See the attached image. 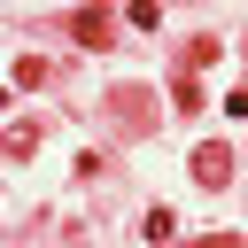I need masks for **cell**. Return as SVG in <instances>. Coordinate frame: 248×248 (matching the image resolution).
I'll use <instances>...</instances> for the list:
<instances>
[{"label": "cell", "mask_w": 248, "mask_h": 248, "mask_svg": "<svg viewBox=\"0 0 248 248\" xmlns=\"http://www.w3.org/2000/svg\"><path fill=\"white\" fill-rule=\"evenodd\" d=\"M170 101H178V108H202V85H194V70H170Z\"/></svg>", "instance_id": "5b68a950"}, {"label": "cell", "mask_w": 248, "mask_h": 248, "mask_svg": "<svg viewBox=\"0 0 248 248\" xmlns=\"http://www.w3.org/2000/svg\"><path fill=\"white\" fill-rule=\"evenodd\" d=\"M70 31H78V46H108V39H116V16H108V8H78Z\"/></svg>", "instance_id": "7a4b0ae2"}, {"label": "cell", "mask_w": 248, "mask_h": 248, "mask_svg": "<svg viewBox=\"0 0 248 248\" xmlns=\"http://www.w3.org/2000/svg\"><path fill=\"white\" fill-rule=\"evenodd\" d=\"M202 62H217V39H194V46L178 54V70H202Z\"/></svg>", "instance_id": "52a82bcc"}, {"label": "cell", "mask_w": 248, "mask_h": 248, "mask_svg": "<svg viewBox=\"0 0 248 248\" xmlns=\"http://www.w3.org/2000/svg\"><path fill=\"white\" fill-rule=\"evenodd\" d=\"M46 78H54L46 54H23V62H16V85H46Z\"/></svg>", "instance_id": "277c9868"}, {"label": "cell", "mask_w": 248, "mask_h": 248, "mask_svg": "<svg viewBox=\"0 0 248 248\" xmlns=\"http://www.w3.org/2000/svg\"><path fill=\"white\" fill-rule=\"evenodd\" d=\"M0 147H8L16 163H23V155H39V124H8V140H0Z\"/></svg>", "instance_id": "3957f363"}, {"label": "cell", "mask_w": 248, "mask_h": 248, "mask_svg": "<svg viewBox=\"0 0 248 248\" xmlns=\"http://www.w3.org/2000/svg\"><path fill=\"white\" fill-rule=\"evenodd\" d=\"M124 16H132L140 31H155V23H163V8H155V0H124Z\"/></svg>", "instance_id": "8992f818"}, {"label": "cell", "mask_w": 248, "mask_h": 248, "mask_svg": "<svg viewBox=\"0 0 248 248\" xmlns=\"http://www.w3.org/2000/svg\"><path fill=\"white\" fill-rule=\"evenodd\" d=\"M186 248H248L240 232H209V240H186Z\"/></svg>", "instance_id": "ba28073f"}, {"label": "cell", "mask_w": 248, "mask_h": 248, "mask_svg": "<svg viewBox=\"0 0 248 248\" xmlns=\"http://www.w3.org/2000/svg\"><path fill=\"white\" fill-rule=\"evenodd\" d=\"M225 178H232V147L225 140H202L194 147V186H225Z\"/></svg>", "instance_id": "6da1fadb"}]
</instances>
